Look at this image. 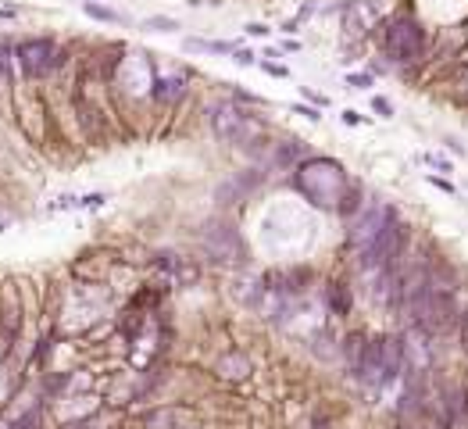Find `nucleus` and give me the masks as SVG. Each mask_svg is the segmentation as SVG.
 Wrapping results in <instances>:
<instances>
[{
    "mask_svg": "<svg viewBox=\"0 0 468 429\" xmlns=\"http://www.w3.org/2000/svg\"><path fill=\"white\" fill-rule=\"evenodd\" d=\"M290 186H293L297 197H304L311 207L340 211L347 190L354 186V179H350V175L343 172V165L333 161V157H304V161L293 168Z\"/></svg>",
    "mask_w": 468,
    "mask_h": 429,
    "instance_id": "1",
    "label": "nucleus"
},
{
    "mask_svg": "<svg viewBox=\"0 0 468 429\" xmlns=\"http://www.w3.org/2000/svg\"><path fill=\"white\" fill-rule=\"evenodd\" d=\"M404 372V347H400V336L386 333V336H375L365 343V354H361V365H358V379L368 386V390H386L393 379H400Z\"/></svg>",
    "mask_w": 468,
    "mask_h": 429,
    "instance_id": "2",
    "label": "nucleus"
},
{
    "mask_svg": "<svg viewBox=\"0 0 468 429\" xmlns=\"http://www.w3.org/2000/svg\"><path fill=\"white\" fill-rule=\"evenodd\" d=\"M207 122H211V133L229 143V147H251V143H261L265 136V125L247 115L236 100H218L207 108Z\"/></svg>",
    "mask_w": 468,
    "mask_h": 429,
    "instance_id": "3",
    "label": "nucleus"
},
{
    "mask_svg": "<svg viewBox=\"0 0 468 429\" xmlns=\"http://www.w3.org/2000/svg\"><path fill=\"white\" fill-rule=\"evenodd\" d=\"M383 51L393 65H415L425 54V29L415 15L400 11L383 26Z\"/></svg>",
    "mask_w": 468,
    "mask_h": 429,
    "instance_id": "4",
    "label": "nucleus"
},
{
    "mask_svg": "<svg viewBox=\"0 0 468 429\" xmlns=\"http://www.w3.org/2000/svg\"><path fill=\"white\" fill-rule=\"evenodd\" d=\"M400 347H404V383H429L432 372V333L422 329L418 322H411L407 333H400Z\"/></svg>",
    "mask_w": 468,
    "mask_h": 429,
    "instance_id": "5",
    "label": "nucleus"
},
{
    "mask_svg": "<svg viewBox=\"0 0 468 429\" xmlns=\"http://www.w3.org/2000/svg\"><path fill=\"white\" fill-rule=\"evenodd\" d=\"M404 240H407V233H404L400 214H397L393 207H386V219H383V226H379L372 247L361 251L358 258H372V262L383 265V269H397V258L404 254Z\"/></svg>",
    "mask_w": 468,
    "mask_h": 429,
    "instance_id": "6",
    "label": "nucleus"
},
{
    "mask_svg": "<svg viewBox=\"0 0 468 429\" xmlns=\"http://www.w3.org/2000/svg\"><path fill=\"white\" fill-rule=\"evenodd\" d=\"M15 58H19L26 79H43V76L58 65L61 54H58V43H54L51 36H29V40H22V43L15 47Z\"/></svg>",
    "mask_w": 468,
    "mask_h": 429,
    "instance_id": "7",
    "label": "nucleus"
},
{
    "mask_svg": "<svg viewBox=\"0 0 468 429\" xmlns=\"http://www.w3.org/2000/svg\"><path fill=\"white\" fill-rule=\"evenodd\" d=\"M383 15H386V4H383V0H347V8H343V26H347V33L365 36V33L379 29Z\"/></svg>",
    "mask_w": 468,
    "mask_h": 429,
    "instance_id": "8",
    "label": "nucleus"
},
{
    "mask_svg": "<svg viewBox=\"0 0 468 429\" xmlns=\"http://www.w3.org/2000/svg\"><path fill=\"white\" fill-rule=\"evenodd\" d=\"M386 207L390 204H368L365 211H358V219L350 222V247L361 254V251H368L372 247V240H375V233H379V226H383V219H386Z\"/></svg>",
    "mask_w": 468,
    "mask_h": 429,
    "instance_id": "9",
    "label": "nucleus"
},
{
    "mask_svg": "<svg viewBox=\"0 0 468 429\" xmlns=\"http://www.w3.org/2000/svg\"><path fill=\"white\" fill-rule=\"evenodd\" d=\"M326 301H329V311H333V315H347V311H350V304H354L350 286H343V283H329Z\"/></svg>",
    "mask_w": 468,
    "mask_h": 429,
    "instance_id": "10",
    "label": "nucleus"
},
{
    "mask_svg": "<svg viewBox=\"0 0 468 429\" xmlns=\"http://www.w3.org/2000/svg\"><path fill=\"white\" fill-rule=\"evenodd\" d=\"M361 354H365V336H361V333L347 336V343H343V358H347L350 372H358V365H361Z\"/></svg>",
    "mask_w": 468,
    "mask_h": 429,
    "instance_id": "11",
    "label": "nucleus"
},
{
    "mask_svg": "<svg viewBox=\"0 0 468 429\" xmlns=\"http://www.w3.org/2000/svg\"><path fill=\"white\" fill-rule=\"evenodd\" d=\"M218 368H222V376H229V379H244V376L251 372V365H247V358H244V354H229Z\"/></svg>",
    "mask_w": 468,
    "mask_h": 429,
    "instance_id": "12",
    "label": "nucleus"
},
{
    "mask_svg": "<svg viewBox=\"0 0 468 429\" xmlns=\"http://www.w3.org/2000/svg\"><path fill=\"white\" fill-rule=\"evenodd\" d=\"M175 93H182V79H154V86H150L154 100H172Z\"/></svg>",
    "mask_w": 468,
    "mask_h": 429,
    "instance_id": "13",
    "label": "nucleus"
},
{
    "mask_svg": "<svg viewBox=\"0 0 468 429\" xmlns=\"http://www.w3.org/2000/svg\"><path fill=\"white\" fill-rule=\"evenodd\" d=\"M186 51H204V54H232L236 47L222 40H186Z\"/></svg>",
    "mask_w": 468,
    "mask_h": 429,
    "instance_id": "14",
    "label": "nucleus"
},
{
    "mask_svg": "<svg viewBox=\"0 0 468 429\" xmlns=\"http://www.w3.org/2000/svg\"><path fill=\"white\" fill-rule=\"evenodd\" d=\"M83 11H86L90 19H97V22H122V15L111 11V8H104L100 0H83Z\"/></svg>",
    "mask_w": 468,
    "mask_h": 429,
    "instance_id": "15",
    "label": "nucleus"
},
{
    "mask_svg": "<svg viewBox=\"0 0 468 429\" xmlns=\"http://www.w3.org/2000/svg\"><path fill=\"white\" fill-rule=\"evenodd\" d=\"M8 86H11V47L0 40V97L8 93Z\"/></svg>",
    "mask_w": 468,
    "mask_h": 429,
    "instance_id": "16",
    "label": "nucleus"
},
{
    "mask_svg": "<svg viewBox=\"0 0 468 429\" xmlns=\"http://www.w3.org/2000/svg\"><path fill=\"white\" fill-rule=\"evenodd\" d=\"M143 29H150V33H179V22L168 19V15H150L143 22Z\"/></svg>",
    "mask_w": 468,
    "mask_h": 429,
    "instance_id": "17",
    "label": "nucleus"
},
{
    "mask_svg": "<svg viewBox=\"0 0 468 429\" xmlns=\"http://www.w3.org/2000/svg\"><path fill=\"white\" fill-rule=\"evenodd\" d=\"M372 111H375L379 118H393V100H390V97H379V93H375V97H372Z\"/></svg>",
    "mask_w": 468,
    "mask_h": 429,
    "instance_id": "18",
    "label": "nucleus"
},
{
    "mask_svg": "<svg viewBox=\"0 0 468 429\" xmlns=\"http://www.w3.org/2000/svg\"><path fill=\"white\" fill-rule=\"evenodd\" d=\"M347 86H354V90H372V76H368V72H354V76H347Z\"/></svg>",
    "mask_w": 468,
    "mask_h": 429,
    "instance_id": "19",
    "label": "nucleus"
},
{
    "mask_svg": "<svg viewBox=\"0 0 468 429\" xmlns=\"http://www.w3.org/2000/svg\"><path fill=\"white\" fill-rule=\"evenodd\" d=\"M425 161H429V165H432L436 172H454V165H450V161H447L443 154H425Z\"/></svg>",
    "mask_w": 468,
    "mask_h": 429,
    "instance_id": "20",
    "label": "nucleus"
},
{
    "mask_svg": "<svg viewBox=\"0 0 468 429\" xmlns=\"http://www.w3.org/2000/svg\"><path fill=\"white\" fill-rule=\"evenodd\" d=\"M232 61H236L240 68H251V65H254V54L244 51V47H236V51H232Z\"/></svg>",
    "mask_w": 468,
    "mask_h": 429,
    "instance_id": "21",
    "label": "nucleus"
},
{
    "mask_svg": "<svg viewBox=\"0 0 468 429\" xmlns=\"http://www.w3.org/2000/svg\"><path fill=\"white\" fill-rule=\"evenodd\" d=\"M425 182H429V186H436V190H443V193H454V182H450V179H443V175H425Z\"/></svg>",
    "mask_w": 468,
    "mask_h": 429,
    "instance_id": "22",
    "label": "nucleus"
},
{
    "mask_svg": "<svg viewBox=\"0 0 468 429\" xmlns=\"http://www.w3.org/2000/svg\"><path fill=\"white\" fill-rule=\"evenodd\" d=\"M293 111H297V115H304V118H311V122H322V111H318V108H311V104H297Z\"/></svg>",
    "mask_w": 468,
    "mask_h": 429,
    "instance_id": "23",
    "label": "nucleus"
},
{
    "mask_svg": "<svg viewBox=\"0 0 468 429\" xmlns=\"http://www.w3.org/2000/svg\"><path fill=\"white\" fill-rule=\"evenodd\" d=\"M108 197L104 193H86V197H79V207H100Z\"/></svg>",
    "mask_w": 468,
    "mask_h": 429,
    "instance_id": "24",
    "label": "nucleus"
},
{
    "mask_svg": "<svg viewBox=\"0 0 468 429\" xmlns=\"http://www.w3.org/2000/svg\"><path fill=\"white\" fill-rule=\"evenodd\" d=\"M340 118H343V125H361V115H358L354 108H347V111H343Z\"/></svg>",
    "mask_w": 468,
    "mask_h": 429,
    "instance_id": "25",
    "label": "nucleus"
},
{
    "mask_svg": "<svg viewBox=\"0 0 468 429\" xmlns=\"http://www.w3.org/2000/svg\"><path fill=\"white\" fill-rule=\"evenodd\" d=\"M247 33H251V36H269L272 29H269V26H261V22H251V26H247Z\"/></svg>",
    "mask_w": 468,
    "mask_h": 429,
    "instance_id": "26",
    "label": "nucleus"
},
{
    "mask_svg": "<svg viewBox=\"0 0 468 429\" xmlns=\"http://www.w3.org/2000/svg\"><path fill=\"white\" fill-rule=\"evenodd\" d=\"M261 68H265V72H272V76H290L283 65H265V61H261Z\"/></svg>",
    "mask_w": 468,
    "mask_h": 429,
    "instance_id": "27",
    "label": "nucleus"
},
{
    "mask_svg": "<svg viewBox=\"0 0 468 429\" xmlns=\"http://www.w3.org/2000/svg\"><path fill=\"white\" fill-rule=\"evenodd\" d=\"M461 340H464V347H468V311L461 315Z\"/></svg>",
    "mask_w": 468,
    "mask_h": 429,
    "instance_id": "28",
    "label": "nucleus"
},
{
    "mask_svg": "<svg viewBox=\"0 0 468 429\" xmlns=\"http://www.w3.org/2000/svg\"><path fill=\"white\" fill-rule=\"evenodd\" d=\"M447 147H450V150H454V154H464V147H461V143H457V140H454V136H447Z\"/></svg>",
    "mask_w": 468,
    "mask_h": 429,
    "instance_id": "29",
    "label": "nucleus"
},
{
    "mask_svg": "<svg viewBox=\"0 0 468 429\" xmlns=\"http://www.w3.org/2000/svg\"><path fill=\"white\" fill-rule=\"evenodd\" d=\"M461 86H464V93H468V68H464V76H461Z\"/></svg>",
    "mask_w": 468,
    "mask_h": 429,
    "instance_id": "30",
    "label": "nucleus"
},
{
    "mask_svg": "<svg viewBox=\"0 0 468 429\" xmlns=\"http://www.w3.org/2000/svg\"><path fill=\"white\" fill-rule=\"evenodd\" d=\"M0 429H8V425H0Z\"/></svg>",
    "mask_w": 468,
    "mask_h": 429,
    "instance_id": "31",
    "label": "nucleus"
}]
</instances>
